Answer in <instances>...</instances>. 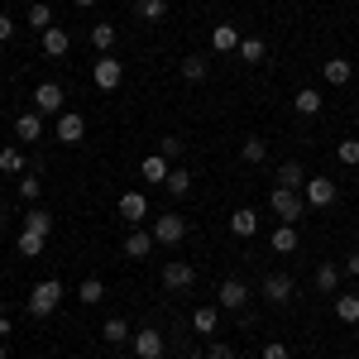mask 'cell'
I'll list each match as a JSON object with an SVG mask.
<instances>
[{
    "label": "cell",
    "mask_w": 359,
    "mask_h": 359,
    "mask_svg": "<svg viewBox=\"0 0 359 359\" xmlns=\"http://www.w3.org/2000/svg\"><path fill=\"white\" fill-rule=\"evenodd\" d=\"M269 206H273V216L283 225H292V221H302V216H306V196L292 192V187H273V192H269Z\"/></svg>",
    "instance_id": "obj_1"
},
{
    "label": "cell",
    "mask_w": 359,
    "mask_h": 359,
    "mask_svg": "<svg viewBox=\"0 0 359 359\" xmlns=\"http://www.w3.org/2000/svg\"><path fill=\"white\" fill-rule=\"evenodd\" d=\"M62 297H67L62 283H57V278H43V283H34V292H29V311H34V316H53Z\"/></svg>",
    "instance_id": "obj_2"
},
{
    "label": "cell",
    "mask_w": 359,
    "mask_h": 359,
    "mask_svg": "<svg viewBox=\"0 0 359 359\" xmlns=\"http://www.w3.org/2000/svg\"><path fill=\"white\" fill-rule=\"evenodd\" d=\"M149 235H154V245H182L187 240V216H177V211H163L158 221L149 225Z\"/></svg>",
    "instance_id": "obj_3"
},
{
    "label": "cell",
    "mask_w": 359,
    "mask_h": 359,
    "mask_svg": "<svg viewBox=\"0 0 359 359\" xmlns=\"http://www.w3.org/2000/svg\"><path fill=\"white\" fill-rule=\"evenodd\" d=\"M91 82L101 86V91H115V86L125 82V62L115 53H101L96 62H91Z\"/></svg>",
    "instance_id": "obj_4"
},
{
    "label": "cell",
    "mask_w": 359,
    "mask_h": 359,
    "mask_svg": "<svg viewBox=\"0 0 359 359\" xmlns=\"http://www.w3.org/2000/svg\"><path fill=\"white\" fill-rule=\"evenodd\" d=\"M302 196H306V206H316V211H326V206H335V201H340V187H335L331 177H306Z\"/></svg>",
    "instance_id": "obj_5"
},
{
    "label": "cell",
    "mask_w": 359,
    "mask_h": 359,
    "mask_svg": "<svg viewBox=\"0 0 359 359\" xmlns=\"http://www.w3.org/2000/svg\"><path fill=\"white\" fill-rule=\"evenodd\" d=\"M216 306H221V311H240V316H245V306H249V287L240 283V278H225L221 287H216Z\"/></svg>",
    "instance_id": "obj_6"
},
{
    "label": "cell",
    "mask_w": 359,
    "mask_h": 359,
    "mask_svg": "<svg viewBox=\"0 0 359 359\" xmlns=\"http://www.w3.org/2000/svg\"><path fill=\"white\" fill-rule=\"evenodd\" d=\"M135 355L139 359H163L168 355V340H163V331H154V326H144V331H135Z\"/></svg>",
    "instance_id": "obj_7"
},
{
    "label": "cell",
    "mask_w": 359,
    "mask_h": 359,
    "mask_svg": "<svg viewBox=\"0 0 359 359\" xmlns=\"http://www.w3.org/2000/svg\"><path fill=\"white\" fill-rule=\"evenodd\" d=\"M192 283H196L192 264H182V259H168V264H163V287H168V292H187Z\"/></svg>",
    "instance_id": "obj_8"
},
{
    "label": "cell",
    "mask_w": 359,
    "mask_h": 359,
    "mask_svg": "<svg viewBox=\"0 0 359 359\" xmlns=\"http://www.w3.org/2000/svg\"><path fill=\"white\" fill-rule=\"evenodd\" d=\"M264 297H269L273 306H287L292 297H297V283H292L287 273H269L264 278Z\"/></svg>",
    "instance_id": "obj_9"
},
{
    "label": "cell",
    "mask_w": 359,
    "mask_h": 359,
    "mask_svg": "<svg viewBox=\"0 0 359 359\" xmlns=\"http://www.w3.org/2000/svg\"><path fill=\"white\" fill-rule=\"evenodd\" d=\"M53 135H57V144H82V139H86V120L77 111H62V115H57V125H53Z\"/></svg>",
    "instance_id": "obj_10"
},
{
    "label": "cell",
    "mask_w": 359,
    "mask_h": 359,
    "mask_svg": "<svg viewBox=\"0 0 359 359\" xmlns=\"http://www.w3.org/2000/svg\"><path fill=\"white\" fill-rule=\"evenodd\" d=\"M34 111L39 115H62V86L57 82H39L34 86Z\"/></svg>",
    "instance_id": "obj_11"
},
{
    "label": "cell",
    "mask_w": 359,
    "mask_h": 359,
    "mask_svg": "<svg viewBox=\"0 0 359 359\" xmlns=\"http://www.w3.org/2000/svg\"><path fill=\"white\" fill-rule=\"evenodd\" d=\"M39 43H43V53L48 57H67V48H72V34H67V29H43V34H39Z\"/></svg>",
    "instance_id": "obj_12"
},
{
    "label": "cell",
    "mask_w": 359,
    "mask_h": 359,
    "mask_svg": "<svg viewBox=\"0 0 359 359\" xmlns=\"http://www.w3.org/2000/svg\"><path fill=\"white\" fill-rule=\"evenodd\" d=\"M321 77L331 86H345L355 77V62H350V57H326V62H321Z\"/></svg>",
    "instance_id": "obj_13"
},
{
    "label": "cell",
    "mask_w": 359,
    "mask_h": 359,
    "mask_svg": "<svg viewBox=\"0 0 359 359\" xmlns=\"http://www.w3.org/2000/svg\"><path fill=\"white\" fill-rule=\"evenodd\" d=\"M120 216H125L130 225H139L144 216H149V196H144V192H125V196H120Z\"/></svg>",
    "instance_id": "obj_14"
},
{
    "label": "cell",
    "mask_w": 359,
    "mask_h": 359,
    "mask_svg": "<svg viewBox=\"0 0 359 359\" xmlns=\"http://www.w3.org/2000/svg\"><path fill=\"white\" fill-rule=\"evenodd\" d=\"M192 331L196 335H216L221 331V306H196L192 311Z\"/></svg>",
    "instance_id": "obj_15"
},
{
    "label": "cell",
    "mask_w": 359,
    "mask_h": 359,
    "mask_svg": "<svg viewBox=\"0 0 359 359\" xmlns=\"http://www.w3.org/2000/svg\"><path fill=\"white\" fill-rule=\"evenodd\" d=\"M240 39H245V34H240L235 25H216V29H211V48H216V53H235Z\"/></svg>",
    "instance_id": "obj_16"
},
{
    "label": "cell",
    "mask_w": 359,
    "mask_h": 359,
    "mask_svg": "<svg viewBox=\"0 0 359 359\" xmlns=\"http://www.w3.org/2000/svg\"><path fill=\"white\" fill-rule=\"evenodd\" d=\"M149 249H154V235L130 225V235H125V259H149Z\"/></svg>",
    "instance_id": "obj_17"
},
{
    "label": "cell",
    "mask_w": 359,
    "mask_h": 359,
    "mask_svg": "<svg viewBox=\"0 0 359 359\" xmlns=\"http://www.w3.org/2000/svg\"><path fill=\"white\" fill-rule=\"evenodd\" d=\"M15 135L25 139V144H34V139L43 135V115H39V111H25V115H15Z\"/></svg>",
    "instance_id": "obj_18"
},
{
    "label": "cell",
    "mask_w": 359,
    "mask_h": 359,
    "mask_svg": "<svg viewBox=\"0 0 359 359\" xmlns=\"http://www.w3.org/2000/svg\"><path fill=\"white\" fill-rule=\"evenodd\" d=\"M235 53L245 57L249 67H259V62H264V57H269V43H264V39H254V34H245V39H240V48H235Z\"/></svg>",
    "instance_id": "obj_19"
},
{
    "label": "cell",
    "mask_w": 359,
    "mask_h": 359,
    "mask_svg": "<svg viewBox=\"0 0 359 359\" xmlns=\"http://www.w3.org/2000/svg\"><path fill=\"white\" fill-rule=\"evenodd\" d=\"M101 340H106V345H130V340H135V335H130V321H125V316H111V321L101 326Z\"/></svg>",
    "instance_id": "obj_20"
},
{
    "label": "cell",
    "mask_w": 359,
    "mask_h": 359,
    "mask_svg": "<svg viewBox=\"0 0 359 359\" xmlns=\"http://www.w3.org/2000/svg\"><path fill=\"white\" fill-rule=\"evenodd\" d=\"M230 235H240V240H249V235H259V216H254L249 206H240V211L230 216Z\"/></svg>",
    "instance_id": "obj_21"
},
{
    "label": "cell",
    "mask_w": 359,
    "mask_h": 359,
    "mask_svg": "<svg viewBox=\"0 0 359 359\" xmlns=\"http://www.w3.org/2000/svg\"><path fill=\"white\" fill-rule=\"evenodd\" d=\"M278 187H292V192H302V187H306V168L287 158V163L278 168Z\"/></svg>",
    "instance_id": "obj_22"
},
{
    "label": "cell",
    "mask_w": 359,
    "mask_h": 359,
    "mask_svg": "<svg viewBox=\"0 0 359 359\" xmlns=\"http://www.w3.org/2000/svg\"><path fill=\"white\" fill-rule=\"evenodd\" d=\"M25 230H34V235H53V211H43V206H29V216H25Z\"/></svg>",
    "instance_id": "obj_23"
},
{
    "label": "cell",
    "mask_w": 359,
    "mask_h": 359,
    "mask_svg": "<svg viewBox=\"0 0 359 359\" xmlns=\"http://www.w3.org/2000/svg\"><path fill=\"white\" fill-rule=\"evenodd\" d=\"M182 77H187V82H206V77H211V62H206V57H201V53H187V57H182Z\"/></svg>",
    "instance_id": "obj_24"
},
{
    "label": "cell",
    "mask_w": 359,
    "mask_h": 359,
    "mask_svg": "<svg viewBox=\"0 0 359 359\" xmlns=\"http://www.w3.org/2000/svg\"><path fill=\"white\" fill-rule=\"evenodd\" d=\"M292 111L297 115H321V91H316V86H302V91L292 96Z\"/></svg>",
    "instance_id": "obj_25"
},
{
    "label": "cell",
    "mask_w": 359,
    "mask_h": 359,
    "mask_svg": "<svg viewBox=\"0 0 359 359\" xmlns=\"http://www.w3.org/2000/svg\"><path fill=\"white\" fill-rule=\"evenodd\" d=\"M139 172H144V182H168V172H172V168H168L163 154H149V158L139 163Z\"/></svg>",
    "instance_id": "obj_26"
},
{
    "label": "cell",
    "mask_w": 359,
    "mask_h": 359,
    "mask_svg": "<svg viewBox=\"0 0 359 359\" xmlns=\"http://www.w3.org/2000/svg\"><path fill=\"white\" fill-rule=\"evenodd\" d=\"M335 316H340L345 326H359V297L355 292H335Z\"/></svg>",
    "instance_id": "obj_27"
},
{
    "label": "cell",
    "mask_w": 359,
    "mask_h": 359,
    "mask_svg": "<svg viewBox=\"0 0 359 359\" xmlns=\"http://www.w3.org/2000/svg\"><path fill=\"white\" fill-rule=\"evenodd\" d=\"M340 264H321L316 269V292H326V297H335V287H340Z\"/></svg>",
    "instance_id": "obj_28"
},
{
    "label": "cell",
    "mask_w": 359,
    "mask_h": 359,
    "mask_svg": "<svg viewBox=\"0 0 359 359\" xmlns=\"http://www.w3.org/2000/svg\"><path fill=\"white\" fill-rule=\"evenodd\" d=\"M269 245H273V254H292L297 249V225H278L269 235Z\"/></svg>",
    "instance_id": "obj_29"
},
{
    "label": "cell",
    "mask_w": 359,
    "mask_h": 359,
    "mask_svg": "<svg viewBox=\"0 0 359 359\" xmlns=\"http://www.w3.org/2000/svg\"><path fill=\"white\" fill-rule=\"evenodd\" d=\"M168 192L172 196H187L192 192V172H187V168H172V172H168V182H163Z\"/></svg>",
    "instance_id": "obj_30"
},
{
    "label": "cell",
    "mask_w": 359,
    "mask_h": 359,
    "mask_svg": "<svg viewBox=\"0 0 359 359\" xmlns=\"http://www.w3.org/2000/svg\"><path fill=\"white\" fill-rule=\"evenodd\" d=\"M101 297H106V283L101 278H86L82 287H77V302H86V306H96Z\"/></svg>",
    "instance_id": "obj_31"
},
{
    "label": "cell",
    "mask_w": 359,
    "mask_h": 359,
    "mask_svg": "<svg viewBox=\"0 0 359 359\" xmlns=\"http://www.w3.org/2000/svg\"><path fill=\"white\" fill-rule=\"evenodd\" d=\"M91 48H96V53H111L115 48V25H96L91 29Z\"/></svg>",
    "instance_id": "obj_32"
},
{
    "label": "cell",
    "mask_w": 359,
    "mask_h": 359,
    "mask_svg": "<svg viewBox=\"0 0 359 359\" xmlns=\"http://www.w3.org/2000/svg\"><path fill=\"white\" fill-rule=\"evenodd\" d=\"M163 15H168V0H139V20L144 25H158Z\"/></svg>",
    "instance_id": "obj_33"
},
{
    "label": "cell",
    "mask_w": 359,
    "mask_h": 359,
    "mask_svg": "<svg viewBox=\"0 0 359 359\" xmlns=\"http://www.w3.org/2000/svg\"><path fill=\"white\" fill-rule=\"evenodd\" d=\"M29 25L39 29V34H43V29H53V10H48L43 0H34V5H29Z\"/></svg>",
    "instance_id": "obj_34"
},
{
    "label": "cell",
    "mask_w": 359,
    "mask_h": 359,
    "mask_svg": "<svg viewBox=\"0 0 359 359\" xmlns=\"http://www.w3.org/2000/svg\"><path fill=\"white\" fill-rule=\"evenodd\" d=\"M240 158H245V163H264V158H269V144H264V139H245V144H240Z\"/></svg>",
    "instance_id": "obj_35"
},
{
    "label": "cell",
    "mask_w": 359,
    "mask_h": 359,
    "mask_svg": "<svg viewBox=\"0 0 359 359\" xmlns=\"http://www.w3.org/2000/svg\"><path fill=\"white\" fill-rule=\"evenodd\" d=\"M0 172H25V154H20L15 144L0 149Z\"/></svg>",
    "instance_id": "obj_36"
},
{
    "label": "cell",
    "mask_w": 359,
    "mask_h": 359,
    "mask_svg": "<svg viewBox=\"0 0 359 359\" xmlns=\"http://www.w3.org/2000/svg\"><path fill=\"white\" fill-rule=\"evenodd\" d=\"M335 158L345 168H359V139H340V144H335Z\"/></svg>",
    "instance_id": "obj_37"
},
{
    "label": "cell",
    "mask_w": 359,
    "mask_h": 359,
    "mask_svg": "<svg viewBox=\"0 0 359 359\" xmlns=\"http://www.w3.org/2000/svg\"><path fill=\"white\" fill-rule=\"evenodd\" d=\"M15 245H20V254H25V259H34V254H43V235H34V230H20V240H15Z\"/></svg>",
    "instance_id": "obj_38"
},
{
    "label": "cell",
    "mask_w": 359,
    "mask_h": 359,
    "mask_svg": "<svg viewBox=\"0 0 359 359\" xmlns=\"http://www.w3.org/2000/svg\"><path fill=\"white\" fill-rule=\"evenodd\" d=\"M39 192H43L39 172H20V196H25V201H39Z\"/></svg>",
    "instance_id": "obj_39"
},
{
    "label": "cell",
    "mask_w": 359,
    "mask_h": 359,
    "mask_svg": "<svg viewBox=\"0 0 359 359\" xmlns=\"http://www.w3.org/2000/svg\"><path fill=\"white\" fill-rule=\"evenodd\" d=\"M182 149H187V144H182V139H177V135H168L163 144H158V154H163L168 163H177V158H182Z\"/></svg>",
    "instance_id": "obj_40"
},
{
    "label": "cell",
    "mask_w": 359,
    "mask_h": 359,
    "mask_svg": "<svg viewBox=\"0 0 359 359\" xmlns=\"http://www.w3.org/2000/svg\"><path fill=\"white\" fill-rule=\"evenodd\" d=\"M259 359H292V350H287L283 340H269V345H264V355H259Z\"/></svg>",
    "instance_id": "obj_41"
},
{
    "label": "cell",
    "mask_w": 359,
    "mask_h": 359,
    "mask_svg": "<svg viewBox=\"0 0 359 359\" xmlns=\"http://www.w3.org/2000/svg\"><path fill=\"white\" fill-rule=\"evenodd\" d=\"M10 39H15V20L0 10V43H10Z\"/></svg>",
    "instance_id": "obj_42"
},
{
    "label": "cell",
    "mask_w": 359,
    "mask_h": 359,
    "mask_svg": "<svg viewBox=\"0 0 359 359\" xmlns=\"http://www.w3.org/2000/svg\"><path fill=\"white\" fill-rule=\"evenodd\" d=\"M340 273H350V278H359V249H355V254H345V264H340Z\"/></svg>",
    "instance_id": "obj_43"
},
{
    "label": "cell",
    "mask_w": 359,
    "mask_h": 359,
    "mask_svg": "<svg viewBox=\"0 0 359 359\" xmlns=\"http://www.w3.org/2000/svg\"><path fill=\"white\" fill-rule=\"evenodd\" d=\"M206 359H240V355H235L230 345H211V350H206Z\"/></svg>",
    "instance_id": "obj_44"
},
{
    "label": "cell",
    "mask_w": 359,
    "mask_h": 359,
    "mask_svg": "<svg viewBox=\"0 0 359 359\" xmlns=\"http://www.w3.org/2000/svg\"><path fill=\"white\" fill-rule=\"evenodd\" d=\"M5 335H10V316L0 311V340H5Z\"/></svg>",
    "instance_id": "obj_45"
},
{
    "label": "cell",
    "mask_w": 359,
    "mask_h": 359,
    "mask_svg": "<svg viewBox=\"0 0 359 359\" xmlns=\"http://www.w3.org/2000/svg\"><path fill=\"white\" fill-rule=\"evenodd\" d=\"M72 5H77V10H91V5H96V0H72Z\"/></svg>",
    "instance_id": "obj_46"
},
{
    "label": "cell",
    "mask_w": 359,
    "mask_h": 359,
    "mask_svg": "<svg viewBox=\"0 0 359 359\" xmlns=\"http://www.w3.org/2000/svg\"><path fill=\"white\" fill-rule=\"evenodd\" d=\"M0 359H10V350H5V345H0Z\"/></svg>",
    "instance_id": "obj_47"
},
{
    "label": "cell",
    "mask_w": 359,
    "mask_h": 359,
    "mask_svg": "<svg viewBox=\"0 0 359 359\" xmlns=\"http://www.w3.org/2000/svg\"><path fill=\"white\" fill-rule=\"evenodd\" d=\"M355 125H359V111H355Z\"/></svg>",
    "instance_id": "obj_48"
},
{
    "label": "cell",
    "mask_w": 359,
    "mask_h": 359,
    "mask_svg": "<svg viewBox=\"0 0 359 359\" xmlns=\"http://www.w3.org/2000/svg\"><path fill=\"white\" fill-rule=\"evenodd\" d=\"M125 359H139V355H125Z\"/></svg>",
    "instance_id": "obj_49"
}]
</instances>
